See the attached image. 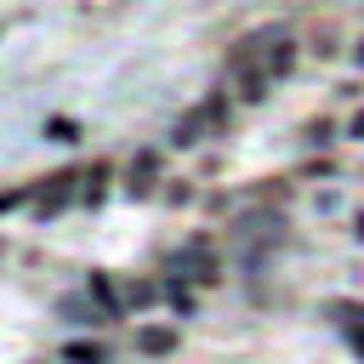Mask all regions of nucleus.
I'll list each match as a JSON object with an SVG mask.
<instances>
[{
  "label": "nucleus",
  "mask_w": 364,
  "mask_h": 364,
  "mask_svg": "<svg viewBox=\"0 0 364 364\" xmlns=\"http://www.w3.org/2000/svg\"><path fill=\"white\" fill-rule=\"evenodd\" d=\"M136 347H142V353H154V358H165V353L176 347V330H165V324H148V330H136Z\"/></svg>",
  "instance_id": "obj_1"
},
{
  "label": "nucleus",
  "mask_w": 364,
  "mask_h": 364,
  "mask_svg": "<svg viewBox=\"0 0 364 364\" xmlns=\"http://www.w3.org/2000/svg\"><path fill=\"white\" fill-rule=\"evenodd\" d=\"M68 193H74V176H51V188H40V216L63 210V205H68Z\"/></svg>",
  "instance_id": "obj_2"
},
{
  "label": "nucleus",
  "mask_w": 364,
  "mask_h": 364,
  "mask_svg": "<svg viewBox=\"0 0 364 364\" xmlns=\"http://www.w3.org/2000/svg\"><path fill=\"white\" fill-rule=\"evenodd\" d=\"M63 358H68V364H102V347H97V341H68Z\"/></svg>",
  "instance_id": "obj_3"
},
{
  "label": "nucleus",
  "mask_w": 364,
  "mask_h": 364,
  "mask_svg": "<svg viewBox=\"0 0 364 364\" xmlns=\"http://www.w3.org/2000/svg\"><path fill=\"white\" fill-rule=\"evenodd\" d=\"M91 296L102 301V313H119V301H114V284H108L102 273H91Z\"/></svg>",
  "instance_id": "obj_4"
},
{
  "label": "nucleus",
  "mask_w": 364,
  "mask_h": 364,
  "mask_svg": "<svg viewBox=\"0 0 364 364\" xmlns=\"http://www.w3.org/2000/svg\"><path fill=\"white\" fill-rule=\"evenodd\" d=\"M290 63H296V51L279 40V51H267V74H290Z\"/></svg>",
  "instance_id": "obj_5"
},
{
  "label": "nucleus",
  "mask_w": 364,
  "mask_h": 364,
  "mask_svg": "<svg viewBox=\"0 0 364 364\" xmlns=\"http://www.w3.org/2000/svg\"><path fill=\"white\" fill-rule=\"evenodd\" d=\"M102 182H108V165H97V171H91V188H85V199H91V205L102 199Z\"/></svg>",
  "instance_id": "obj_6"
},
{
  "label": "nucleus",
  "mask_w": 364,
  "mask_h": 364,
  "mask_svg": "<svg viewBox=\"0 0 364 364\" xmlns=\"http://www.w3.org/2000/svg\"><path fill=\"white\" fill-rule=\"evenodd\" d=\"M11 205H23V188H11V193H0V210H11Z\"/></svg>",
  "instance_id": "obj_7"
},
{
  "label": "nucleus",
  "mask_w": 364,
  "mask_h": 364,
  "mask_svg": "<svg viewBox=\"0 0 364 364\" xmlns=\"http://www.w3.org/2000/svg\"><path fill=\"white\" fill-rule=\"evenodd\" d=\"M353 347H358V353H364V324H358V330H353Z\"/></svg>",
  "instance_id": "obj_8"
},
{
  "label": "nucleus",
  "mask_w": 364,
  "mask_h": 364,
  "mask_svg": "<svg viewBox=\"0 0 364 364\" xmlns=\"http://www.w3.org/2000/svg\"><path fill=\"white\" fill-rule=\"evenodd\" d=\"M358 57H364V46H358Z\"/></svg>",
  "instance_id": "obj_9"
}]
</instances>
